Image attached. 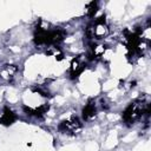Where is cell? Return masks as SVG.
Listing matches in <instances>:
<instances>
[{
    "label": "cell",
    "instance_id": "30bf717a",
    "mask_svg": "<svg viewBox=\"0 0 151 151\" xmlns=\"http://www.w3.org/2000/svg\"><path fill=\"white\" fill-rule=\"evenodd\" d=\"M15 72H17V67H14L13 65H6V66L1 70L0 74H1L5 79H11Z\"/></svg>",
    "mask_w": 151,
    "mask_h": 151
},
{
    "label": "cell",
    "instance_id": "277c9868",
    "mask_svg": "<svg viewBox=\"0 0 151 151\" xmlns=\"http://www.w3.org/2000/svg\"><path fill=\"white\" fill-rule=\"evenodd\" d=\"M83 129V125L79 120L78 117H71L68 119H65L63 120L59 125H58V130L63 133H66V134H71V136H76Z\"/></svg>",
    "mask_w": 151,
    "mask_h": 151
},
{
    "label": "cell",
    "instance_id": "3957f363",
    "mask_svg": "<svg viewBox=\"0 0 151 151\" xmlns=\"http://www.w3.org/2000/svg\"><path fill=\"white\" fill-rule=\"evenodd\" d=\"M85 34L87 39H91V40L104 39L109 34V26L106 25L105 15H101L98 19H94L91 24H88L85 29Z\"/></svg>",
    "mask_w": 151,
    "mask_h": 151
},
{
    "label": "cell",
    "instance_id": "ba28073f",
    "mask_svg": "<svg viewBox=\"0 0 151 151\" xmlns=\"http://www.w3.org/2000/svg\"><path fill=\"white\" fill-rule=\"evenodd\" d=\"M17 120V114L9 109V107H4V111H2V114L0 117V124L5 125V126H9L12 125L14 122Z\"/></svg>",
    "mask_w": 151,
    "mask_h": 151
},
{
    "label": "cell",
    "instance_id": "5b68a950",
    "mask_svg": "<svg viewBox=\"0 0 151 151\" xmlns=\"http://www.w3.org/2000/svg\"><path fill=\"white\" fill-rule=\"evenodd\" d=\"M85 68H86V64L80 55L73 58L71 60V65H70V78L73 80L78 79V77L84 72Z\"/></svg>",
    "mask_w": 151,
    "mask_h": 151
},
{
    "label": "cell",
    "instance_id": "8992f818",
    "mask_svg": "<svg viewBox=\"0 0 151 151\" xmlns=\"http://www.w3.org/2000/svg\"><path fill=\"white\" fill-rule=\"evenodd\" d=\"M105 51H106V46L92 44L91 47H90L88 54H87V59L88 60H98L104 55Z\"/></svg>",
    "mask_w": 151,
    "mask_h": 151
},
{
    "label": "cell",
    "instance_id": "7a4b0ae2",
    "mask_svg": "<svg viewBox=\"0 0 151 151\" xmlns=\"http://www.w3.org/2000/svg\"><path fill=\"white\" fill-rule=\"evenodd\" d=\"M143 116H150V104L145 103L144 100H136L130 103L122 113L123 122L127 126L133 125Z\"/></svg>",
    "mask_w": 151,
    "mask_h": 151
},
{
    "label": "cell",
    "instance_id": "8fae6325",
    "mask_svg": "<svg viewBox=\"0 0 151 151\" xmlns=\"http://www.w3.org/2000/svg\"><path fill=\"white\" fill-rule=\"evenodd\" d=\"M97 11H98V2L97 1H91L90 4H87V6H86V14L88 17H91V18L94 17Z\"/></svg>",
    "mask_w": 151,
    "mask_h": 151
},
{
    "label": "cell",
    "instance_id": "52a82bcc",
    "mask_svg": "<svg viewBox=\"0 0 151 151\" xmlns=\"http://www.w3.org/2000/svg\"><path fill=\"white\" fill-rule=\"evenodd\" d=\"M81 113H83V119L85 122L93 119L97 116V106H96V103L93 100H88V103L84 106Z\"/></svg>",
    "mask_w": 151,
    "mask_h": 151
},
{
    "label": "cell",
    "instance_id": "6da1fadb",
    "mask_svg": "<svg viewBox=\"0 0 151 151\" xmlns=\"http://www.w3.org/2000/svg\"><path fill=\"white\" fill-rule=\"evenodd\" d=\"M67 33L63 28H53L48 29L40 25L35 27L34 31V42L37 45H50V46H57L59 42H61L66 38Z\"/></svg>",
    "mask_w": 151,
    "mask_h": 151
},
{
    "label": "cell",
    "instance_id": "9c48e42d",
    "mask_svg": "<svg viewBox=\"0 0 151 151\" xmlns=\"http://www.w3.org/2000/svg\"><path fill=\"white\" fill-rule=\"evenodd\" d=\"M48 109H50L48 104L40 105L39 107H35V109L24 106V111H25L28 116H33V117H37V118H41V117H44V116H45V113H47Z\"/></svg>",
    "mask_w": 151,
    "mask_h": 151
}]
</instances>
